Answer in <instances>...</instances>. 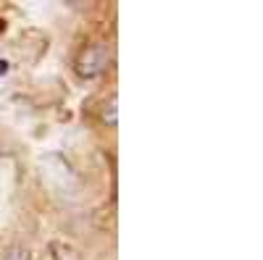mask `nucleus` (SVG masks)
<instances>
[{
	"label": "nucleus",
	"mask_w": 263,
	"mask_h": 260,
	"mask_svg": "<svg viewBox=\"0 0 263 260\" xmlns=\"http://www.w3.org/2000/svg\"><path fill=\"white\" fill-rule=\"evenodd\" d=\"M108 61H111V53L105 42H87L74 58V71L82 79H95L108 69Z\"/></svg>",
	"instance_id": "1"
},
{
	"label": "nucleus",
	"mask_w": 263,
	"mask_h": 260,
	"mask_svg": "<svg viewBox=\"0 0 263 260\" xmlns=\"http://www.w3.org/2000/svg\"><path fill=\"white\" fill-rule=\"evenodd\" d=\"M48 257L50 260H79L77 257V250L71 245H66V242H50L48 245Z\"/></svg>",
	"instance_id": "2"
},
{
	"label": "nucleus",
	"mask_w": 263,
	"mask_h": 260,
	"mask_svg": "<svg viewBox=\"0 0 263 260\" xmlns=\"http://www.w3.org/2000/svg\"><path fill=\"white\" fill-rule=\"evenodd\" d=\"M3 260H32V252L21 245H11L6 252H3Z\"/></svg>",
	"instance_id": "3"
},
{
	"label": "nucleus",
	"mask_w": 263,
	"mask_h": 260,
	"mask_svg": "<svg viewBox=\"0 0 263 260\" xmlns=\"http://www.w3.org/2000/svg\"><path fill=\"white\" fill-rule=\"evenodd\" d=\"M103 121L108 126H116V95L105 103V111H103Z\"/></svg>",
	"instance_id": "4"
},
{
	"label": "nucleus",
	"mask_w": 263,
	"mask_h": 260,
	"mask_svg": "<svg viewBox=\"0 0 263 260\" xmlns=\"http://www.w3.org/2000/svg\"><path fill=\"white\" fill-rule=\"evenodd\" d=\"M8 69H11V63L6 58H0V74H8Z\"/></svg>",
	"instance_id": "5"
},
{
	"label": "nucleus",
	"mask_w": 263,
	"mask_h": 260,
	"mask_svg": "<svg viewBox=\"0 0 263 260\" xmlns=\"http://www.w3.org/2000/svg\"><path fill=\"white\" fill-rule=\"evenodd\" d=\"M0 32H3V21H0Z\"/></svg>",
	"instance_id": "6"
}]
</instances>
